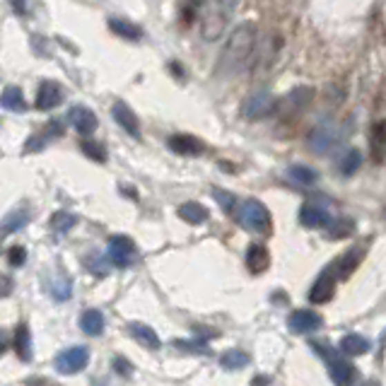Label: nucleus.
<instances>
[{
  "label": "nucleus",
  "instance_id": "1",
  "mask_svg": "<svg viewBox=\"0 0 386 386\" xmlns=\"http://www.w3.org/2000/svg\"><path fill=\"white\" fill-rule=\"evenodd\" d=\"M256 48V27L251 22H244L239 27H234V32L229 34L227 44H224L222 53H220L218 73L232 75L239 73L251 63V53Z\"/></svg>",
  "mask_w": 386,
  "mask_h": 386
},
{
  "label": "nucleus",
  "instance_id": "2",
  "mask_svg": "<svg viewBox=\"0 0 386 386\" xmlns=\"http://www.w3.org/2000/svg\"><path fill=\"white\" fill-rule=\"evenodd\" d=\"M234 10H237V0H210L200 17V37L205 41H218L227 29Z\"/></svg>",
  "mask_w": 386,
  "mask_h": 386
},
{
  "label": "nucleus",
  "instance_id": "3",
  "mask_svg": "<svg viewBox=\"0 0 386 386\" xmlns=\"http://www.w3.org/2000/svg\"><path fill=\"white\" fill-rule=\"evenodd\" d=\"M237 220L244 229H249L253 234L271 232V213H268V208L261 200H253V198L244 200L237 210Z\"/></svg>",
  "mask_w": 386,
  "mask_h": 386
},
{
  "label": "nucleus",
  "instance_id": "4",
  "mask_svg": "<svg viewBox=\"0 0 386 386\" xmlns=\"http://www.w3.org/2000/svg\"><path fill=\"white\" fill-rule=\"evenodd\" d=\"M314 350H319L321 358H326V363H329L331 379H334L336 386H353L355 384L358 369H355L353 365H350L348 360L343 358V355H338L334 348H326V345H321V343H314Z\"/></svg>",
  "mask_w": 386,
  "mask_h": 386
},
{
  "label": "nucleus",
  "instance_id": "5",
  "mask_svg": "<svg viewBox=\"0 0 386 386\" xmlns=\"http://www.w3.org/2000/svg\"><path fill=\"white\" fill-rule=\"evenodd\" d=\"M138 258V247L131 237L126 234H116V237L109 239V261L119 268H128L135 263Z\"/></svg>",
  "mask_w": 386,
  "mask_h": 386
},
{
  "label": "nucleus",
  "instance_id": "6",
  "mask_svg": "<svg viewBox=\"0 0 386 386\" xmlns=\"http://www.w3.org/2000/svg\"><path fill=\"white\" fill-rule=\"evenodd\" d=\"M338 143H340L338 128H336L334 124H329V121H326V124H321V126H316V128L309 133V148L314 150L316 155L331 153V150H334Z\"/></svg>",
  "mask_w": 386,
  "mask_h": 386
},
{
  "label": "nucleus",
  "instance_id": "7",
  "mask_svg": "<svg viewBox=\"0 0 386 386\" xmlns=\"http://www.w3.org/2000/svg\"><path fill=\"white\" fill-rule=\"evenodd\" d=\"M87 363H90V350L85 345H75V348H68L58 355L56 369L63 374H77L80 369L87 367Z\"/></svg>",
  "mask_w": 386,
  "mask_h": 386
},
{
  "label": "nucleus",
  "instance_id": "8",
  "mask_svg": "<svg viewBox=\"0 0 386 386\" xmlns=\"http://www.w3.org/2000/svg\"><path fill=\"white\" fill-rule=\"evenodd\" d=\"M278 102L273 99V95H268V92H253V95L247 97V102H244L242 106V114L247 116V119H266V116H271L273 111L278 109Z\"/></svg>",
  "mask_w": 386,
  "mask_h": 386
},
{
  "label": "nucleus",
  "instance_id": "9",
  "mask_svg": "<svg viewBox=\"0 0 386 386\" xmlns=\"http://www.w3.org/2000/svg\"><path fill=\"white\" fill-rule=\"evenodd\" d=\"M63 97H66V92H63V87L58 85V82L44 80L41 85H39V90H37V109L39 111L56 109V106L63 102Z\"/></svg>",
  "mask_w": 386,
  "mask_h": 386
},
{
  "label": "nucleus",
  "instance_id": "10",
  "mask_svg": "<svg viewBox=\"0 0 386 386\" xmlns=\"http://www.w3.org/2000/svg\"><path fill=\"white\" fill-rule=\"evenodd\" d=\"M111 116H114V121L131 135V138H140V121H138V116H135V111L131 109L126 102H116V104L111 106Z\"/></svg>",
  "mask_w": 386,
  "mask_h": 386
},
{
  "label": "nucleus",
  "instance_id": "11",
  "mask_svg": "<svg viewBox=\"0 0 386 386\" xmlns=\"http://www.w3.org/2000/svg\"><path fill=\"white\" fill-rule=\"evenodd\" d=\"M68 119H70L73 128L80 135H92L97 131V116H95V111L87 109V106H73V109L68 111Z\"/></svg>",
  "mask_w": 386,
  "mask_h": 386
},
{
  "label": "nucleus",
  "instance_id": "12",
  "mask_svg": "<svg viewBox=\"0 0 386 386\" xmlns=\"http://www.w3.org/2000/svg\"><path fill=\"white\" fill-rule=\"evenodd\" d=\"M287 326H290L295 334H311V331L321 329V316L307 309L292 311L290 319H287Z\"/></svg>",
  "mask_w": 386,
  "mask_h": 386
},
{
  "label": "nucleus",
  "instance_id": "13",
  "mask_svg": "<svg viewBox=\"0 0 386 386\" xmlns=\"http://www.w3.org/2000/svg\"><path fill=\"white\" fill-rule=\"evenodd\" d=\"M311 99H314V90L302 85V87H295V90H292L282 102H278L276 106H282V109H287V111L295 114V111H305L307 106L311 104Z\"/></svg>",
  "mask_w": 386,
  "mask_h": 386
},
{
  "label": "nucleus",
  "instance_id": "14",
  "mask_svg": "<svg viewBox=\"0 0 386 386\" xmlns=\"http://www.w3.org/2000/svg\"><path fill=\"white\" fill-rule=\"evenodd\" d=\"M169 150H174L177 155H184V157H193V155H200L205 150V145L200 143L195 135L186 133H177L169 138Z\"/></svg>",
  "mask_w": 386,
  "mask_h": 386
},
{
  "label": "nucleus",
  "instance_id": "15",
  "mask_svg": "<svg viewBox=\"0 0 386 386\" xmlns=\"http://www.w3.org/2000/svg\"><path fill=\"white\" fill-rule=\"evenodd\" d=\"M334 292H336L334 276H331V273H321L319 280H316L309 290V302L311 305H326V302L334 297Z\"/></svg>",
  "mask_w": 386,
  "mask_h": 386
},
{
  "label": "nucleus",
  "instance_id": "16",
  "mask_svg": "<svg viewBox=\"0 0 386 386\" xmlns=\"http://www.w3.org/2000/svg\"><path fill=\"white\" fill-rule=\"evenodd\" d=\"M329 210L326 208H321V205H316V203H307V205H302V210H300V222L305 224V227H311V229H319V227H324L326 222H329Z\"/></svg>",
  "mask_w": 386,
  "mask_h": 386
},
{
  "label": "nucleus",
  "instance_id": "17",
  "mask_svg": "<svg viewBox=\"0 0 386 386\" xmlns=\"http://www.w3.org/2000/svg\"><path fill=\"white\" fill-rule=\"evenodd\" d=\"M106 24H109V29L116 34V37L126 39V41H140V39H143V29L126 17H109V22Z\"/></svg>",
  "mask_w": 386,
  "mask_h": 386
},
{
  "label": "nucleus",
  "instance_id": "18",
  "mask_svg": "<svg viewBox=\"0 0 386 386\" xmlns=\"http://www.w3.org/2000/svg\"><path fill=\"white\" fill-rule=\"evenodd\" d=\"M247 266L249 271L253 273V276H258V273H266L268 266H271V253H268L266 247H261V244H251L247 251Z\"/></svg>",
  "mask_w": 386,
  "mask_h": 386
},
{
  "label": "nucleus",
  "instance_id": "19",
  "mask_svg": "<svg viewBox=\"0 0 386 386\" xmlns=\"http://www.w3.org/2000/svg\"><path fill=\"white\" fill-rule=\"evenodd\" d=\"M128 334L133 336L135 340H138L140 345H145V348H150V350H157L160 345H162V340H160V336L155 334L150 326H145V324H128Z\"/></svg>",
  "mask_w": 386,
  "mask_h": 386
},
{
  "label": "nucleus",
  "instance_id": "20",
  "mask_svg": "<svg viewBox=\"0 0 386 386\" xmlns=\"http://www.w3.org/2000/svg\"><path fill=\"white\" fill-rule=\"evenodd\" d=\"M0 106L8 111H15V114H22L24 109H27V102H24V95L19 87L10 85L3 90V95H0Z\"/></svg>",
  "mask_w": 386,
  "mask_h": 386
},
{
  "label": "nucleus",
  "instance_id": "21",
  "mask_svg": "<svg viewBox=\"0 0 386 386\" xmlns=\"http://www.w3.org/2000/svg\"><path fill=\"white\" fill-rule=\"evenodd\" d=\"M363 253H365L363 249H353V251L343 253V256L338 258V263H336V273H338V278H350V273L360 266V261H363Z\"/></svg>",
  "mask_w": 386,
  "mask_h": 386
},
{
  "label": "nucleus",
  "instance_id": "22",
  "mask_svg": "<svg viewBox=\"0 0 386 386\" xmlns=\"http://www.w3.org/2000/svg\"><path fill=\"white\" fill-rule=\"evenodd\" d=\"M80 326L87 336H102V331H104V314L99 309H87L80 319Z\"/></svg>",
  "mask_w": 386,
  "mask_h": 386
},
{
  "label": "nucleus",
  "instance_id": "23",
  "mask_svg": "<svg viewBox=\"0 0 386 386\" xmlns=\"http://www.w3.org/2000/svg\"><path fill=\"white\" fill-rule=\"evenodd\" d=\"M27 222H29L27 210H15V213H10L8 218H3V222H0V237H8V234L17 232V229H22Z\"/></svg>",
  "mask_w": 386,
  "mask_h": 386
},
{
  "label": "nucleus",
  "instance_id": "24",
  "mask_svg": "<svg viewBox=\"0 0 386 386\" xmlns=\"http://www.w3.org/2000/svg\"><path fill=\"white\" fill-rule=\"evenodd\" d=\"M340 350H343L345 355H365L369 350V340L360 334H348L340 340Z\"/></svg>",
  "mask_w": 386,
  "mask_h": 386
},
{
  "label": "nucleus",
  "instance_id": "25",
  "mask_svg": "<svg viewBox=\"0 0 386 386\" xmlns=\"http://www.w3.org/2000/svg\"><path fill=\"white\" fill-rule=\"evenodd\" d=\"M353 229H355V222L350 218H334L329 222L326 234H329V239H345V237H350Z\"/></svg>",
  "mask_w": 386,
  "mask_h": 386
},
{
  "label": "nucleus",
  "instance_id": "26",
  "mask_svg": "<svg viewBox=\"0 0 386 386\" xmlns=\"http://www.w3.org/2000/svg\"><path fill=\"white\" fill-rule=\"evenodd\" d=\"M179 218H184L191 224H203L205 220H208V210L200 203H184L182 208H179Z\"/></svg>",
  "mask_w": 386,
  "mask_h": 386
},
{
  "label": "nucleus",
  "instance_id": "27",
  "mask_svg": "<svg viewBox=\"0 0 386 386\" xmlns=\"http://www.w3.org/2000/svg\"><path fill=\"white\" fill-rule=\"evenodd\" d=\"M15 348H17V355L24 360V363L32 360V334H29L27 326H19L17 329V336H15Z\"/></svg>",
  "mask_w": 386,
  "mask_h": 386
},
{
  "label": "nucleus",
  "instance_id": "28",
  "mask_svg": "<svg viewBox=\"0 0 386 386\" xmlns=\"http://www.w3.org/2000/svg\"><path fill=\"white\" fill-rule=\"evenodd\" d=\"M287 174H290L292 182L302 184V186H311V184H316V179H319V174L311 167H305V164H292V167L287 169Z\"/></svg>",
  "mask_w": 386,
  "mask_h": 386
},
{
  "label": "nucleus",
  "instance_id": "29",
  "mask_svg": "<svg viewBox=\"0 0 386 386\" xmlns=\"http://www.w3.org/2000/svg\"><path fill=\"white\" fill-rule=\"evenodd\" d=\"M363 167V153L360 150H348V153L340 157L338 162V169L343 177H350V174H355L358 169Z\"/></svg>",
  "mask_w": 386,
  "mask_h": 386
},
{
  "label": "nucleus",
  "instance_id": "30",
  "mask_svg": "<svg viewBox=\"0 0 386 386\" xmlns=\"http://www.w3.org/2000/svg\"><path fill=\"white\" fill-rule=\"evenodd\" d=\"M369 148L377 162H384V121H377L372 126V135H369Z\"/></svg>",
  "mask_w": 386,
  "mask_h": 386
},
{
  "label": "nucleus",
  "instance_id": "31",
  "mask_svg": "<svg viewBox=\"0 0 386 386\" xmlns=\"http://www.w3.org/2000/svg\"><path fill=\"white\" fill-rule=\"evenodd\" d=\"M249 365V355L242 353V350H229V353L222 355V367L224 369H242Z\"/></svg>",
  "mask_w": 386,
  "mask_h": 386
},
{
  "label": "nucleus",
  "instance_id": "32",
  "mask_svg": "<svg viewBox=\"0 0 386 386\" xmlns=\"http://www.w3.org/2000/svg\"><path fill=\"white\" fill-rule=\"evenodd\" d=\"M80 150L87 155L90 160H95V162H106V150L102 148L97 140H82L80 143Z\"/></svg>",
  "mask_w": 386,
  "mask_h": 386
},
{
  "label": "nucleus",
  "instance_id": "33",
  "mask_svg": "<svg viewBox=\"0 0 386 386\" xmlns=\"http://www.w3.org/2000/svg\"><path fill=\"white\" fill-rule=\"evenodd\" d=\"M75 222H77V218L75 215H70V213H56L53 215V220H51V227L56 229V232H70L73 227H75Z\"/></svg>",
  "mask_w": 386,
  "mask_h": 386
},
{
  "label": "nucleus",
  "instance_id": "34",
  "mask_svg": "<svg viewBox=\"0 0 386 386\" xmlns=\"http://www.w3.org/2000/svg\"><path fill=\"white\" fill-rule=\"evenodd\" d=\"M213 195H215V200H218V203L222 205L224 213H232V210H234V203H237V198H234L232 193L224 191V189H213Z\"/></svg>",
  "mask_w": 386,
  "mask_h": 386
},
{
  "label": "nucleus",
  "instance_id": "35",
  "mask_svg": "<svg viewBox=\"0 0 386 386\" xmlns=\"http://www.w3.org/2000/svg\"><path fill=\"white\" fill-rule=\"evenodd\" d=\"M8 261L12 263V266H24V261H27V251H24V247H12L8 251Z\"/></svg>",
  "mask_w": 386,
  "mask_h": 386
},
{
  "label": "nucleus",
  "instance_id": "36",
  "mask_svg": "<svg viewBox=\"0 0 386 386\" xmlns=\"http://www.w3.org/2000/svg\"><path fill=\"white\" fill-rule=\"evenodd\" d=\"M10 3H12V8H15V12H17V15L27 12V5H24V0H10Z\"/></svg>",
  "mask_w": 386,
  "mask_h": 386
},
{
  "label": "nucleus",
  "instance_id": "37",
  "mask_svg": "<svg viewBox=\"0 0 386 386\" xmlns=\"http://www.w3.org/2000/svg\"><path fill=\"white\" fill-rule=\"evenodd\" d=\"M3 350H5V334L0 331V355H3Z\"/></svg>",
  "mask_w": 386,
  "mask_h": 386
}]
</instances>
